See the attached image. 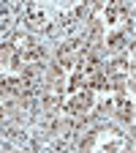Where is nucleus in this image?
<instances>
[{"label": "nucleus", "mask_w": 136, "mask_h": 153, "mask_svg": "<svg viewBox=\"0 0 136 153\" xmlns=\"http://www.w3.org/2000/svg\"><path fill=\"white\" fill-rule=\"evenodd\" d=\"M123 47V36H112L109 38V49H120Z\"/></svg>", "instance_id": "f03ea898"}, {"label": "nucleus", "mask_w": 136, "mask_h": 153, "mask_svg": "<svg viewBox=\"0 0 136 153\" xmlns=\"http://www.w3.org/2000/svg\"><path fill=\"white\" fill-rule=\"evenodd\" d=\"M87 107H90V93L85 90V93H79V96H76V99H71L65 109H68V112H85Z\"/></svg>", "instance_id": "f257e3e1"}]
</instances>
